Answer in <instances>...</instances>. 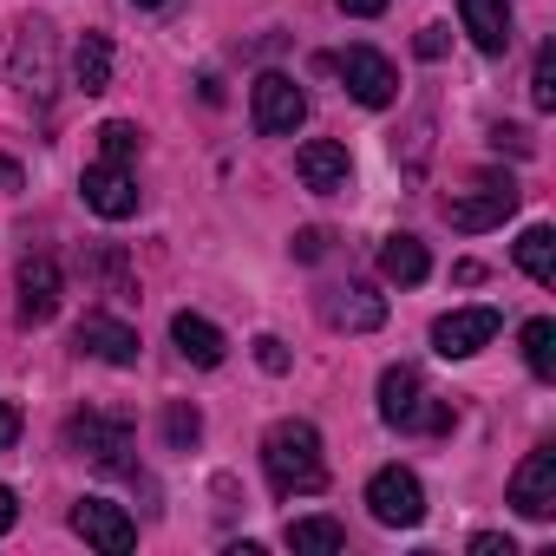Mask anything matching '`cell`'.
I'll return each mask as SVG.
<instances>
[{
    "label": "cell",
    "instance_id": "cell-21",
    "mask_svg": "<svg viewBox=\"0 0 556 556\" xmlns=\"http://www.w3.org/2000/svg\"><path fill=\"white\" fill-rule=\"evenodd\" d=\"M73 79H79V92H105L112 86V40L105 34H86L73 47Z\"/></svg>",
    "mask_w": 556,
    "mask_h": 556
},
{
    "label": "cell",
    "instance_id": "cell-15",
    "mask_svg": "<svg viewBox=\"0 0 556 556\" xmlns=\"http://www.w3.org/2000/svg\"><path fill=\"white\" fill-rule=\"evenodd\" d=\"M73 348L79 354H92V361H105V367H138V328H125L118 315H86L79 321V334H73Z\"/></svg>",
    "mask_w": 556,
    "mask_h": 556
},
{
    "label": "cell",
    "instance_id": "cell-3",
    "mask_svg": "<svg viewBox=\"0 0 556 556\" xmlns=\"http://www.w3.org/2000/svg\"><path fill=\"white\" fill-rule=\"evenodd\" d=\"M367 510H374L387 530H413V523H426V484H419L406 465H380V471L367 478Z\"/></svg>",
    "mask_w": 556,
    "mask_h": 556
},
{
    "label": "cell",
    "instance_id": "cell-35",
    "mask_svg": "<svg viewBox=\"0 0 556 556\" xmlns=\"http://www.w3.org/2000/svg\"><path fill=\"white\" fill-rule=\"evenodd\" d=\"M131 8H144V14H170L177 0H131Z\"/></svg>",
    "mask_w": 556,
    "mask_h": 556
},
{
    "label": "cell",
    "instance_id": "cell-36",
    "mask_svg": "<svg viewBox=\"0 0 556 556\" xmlns=\"http://www.w3.org/2000/svg\"><path fill=\"white\" fill-rule=\"evenodd\" d=\"M0 184H8V190H21V170H14L8 157H0Z\"/></svg>",
    "mask_w": 556,
    "mask_h": 556
},
{
    "label": "cell",
    "instance_id": "cell-9",
    "mask_svg": "<svg viewBox=\"0 0 556 556\" xmlns=\"http://www.w3.org/2000/svg\"><path fill=\"white\" fill-rule=\"evenodd\" d=\"M79 197H86V210L92 216H105V223H125V216H138V184H131V170L125 164H86V177H79Z\"/></svg>",
    "mask_w": 556,
    "mask_h": 556
},
{
    "label": "cell",
    "instance_id": "cell-28",
    "mask_svg": "<svg viewBox=\"0 0 556 556\" xmlns=\"http://www.w3.org/2000/svg\"><path fill=\"white\" fill-rule=\"evenodd\" d=\"M295 255L302 262H321L328 255V229H295Z\"/></svg>",
    "mask_w": 556,
    "mask_h": 556
},
{
    "label": "cell",
    "instance_id": "cell-34",
    "mask_svg": "<svg viewBox=\"0 0 556 556\" xmlns=\"http://www.w3.org/2000/svg\"><path fill=\"white\" fill-rule=\"evenodd\" d=\"M14 517H21V504H14V491H8V484H0V536L14 530Z\"/></svg>",
    "mask_w": 556,
    "mask_h": 556
},
{
    "label": "cell",
    "instance_id": "cell-30",
    "mask_svg": "<svg viewBox=\"0 0 556 556\" xmlns=\"http://www.w3.org/2000/svg\"><path fill=\"white\" fill-rule=\"evenodd\" d=\"M14 439H21V406L0 400V452H14Z\"/></svg>",
    "mask_w": 556,
    "mask_h": 556
},
{
    "label": "cell",
    "instance_id": "cell-27",
    "mask_svg": "<svg viewBox=\"0 0 556 556\" xmlns=\"http://www.w3.org/2000/svg\"><path fill=\"white\" fill-rule=\"evenodd\" d=\"M255 361H262V374H289V348L275 334H255Z\"/></svg>",
    "mask_w": 556,
    "mask_h": 556
},
{
    "label": "cell",
    "instance_id": "cell-19",
    "mask_svg": "<svg viewBox=\"0 0 556 556\" xmlns=\"http://www.w3.org/2000/svg\"><path fill=\"white\" fill-rule=\"evenodd\" d=\"M380 275H387V282H400V289H419L426 275H432L426 242H419V236H387V249H380Z\"/></svg>",
    "mask_w": 556,
    "mask_h": 556
},
{
    "label": "cell",
    "instance_id": "cell-20",
    "mask_svg": "<svg viewBox=\"0 0 556 556\" xmlns=\"http://www.w3.org/2000/svg\"><path fill=\"white\" fill-rule=\"evenodd\" d=\"M517 268L530 275V282H556V229L549 223H530L523 236H517Z\"/></svg>",
    "mask_w": 556,
    "mask_h": 556
},
{
    "label": "cell",
    "instance_id": "cell-1",
    "mask_svg": "<svg viewBox=\"0 0 556 556\" xmlns=\"http://www.w3.org/2000/svg\"><path fill=\"white\" fill-rule=\"evenodd\" d=\"M262 471L282 497H308L328 484V458H321V432L308 419H275L262 439Z\"/></svg>",
    "mask_w": 556,
    "mask_h": 556
},
{
    "label": "cell",
    "instance_id": "cell-18",
    "mask_svg": "<svg viewBox=\"0 0 556 556\" xmlns=\"http://www.w3.org/2000/svg\"><path fill=\"white\" fill-rule=\"evenodd\" d=\"M170 341H177V354L190 361V367H223V354H229V341H223V328L216 321H203V315H170Z\"/></svg>",
    "mask_w": 556,
    "mask_h": 556
},
{
    "label": "cell",
    "instance_id": "cell-6",
    "mask_svg": "<svg viewBox=\"0 0 556 556\" xmlns=\"http://www.w3.org/2000/svg\"><path fill=\"white\" fill-rule=\"evenodd\" d=\"M66 445L86 458V465H99V471H125L131 458V426L125 419H112V413H79L73 426H66Z\"/></svg>",
    "mask_w": 556,
    "mask_h": 556
},
{
    "label": "cell",
    "instance_id": "cell-2",
    "mask_svg": "<svg viewBox=\"0 0 556 556\" xmlns=\"http://www.w3.org/2000/svg\"><path fill=\"white\" fill-rule=\"evenodd\" d=\"M380 419L393 432H452L458 426V413L445 400H432L413 367H387L380 374Z\"/></svg>",
    "mask_w": 556,
    "mask_h": 556
},
{
    "label": "cell",
    "instance_id": "cell-33",
    "mask_svg": "<svg viewBox=\"0 0 556 556\" xmlns=\"http://www.w3.org/2000/svg\"><path fill=\"white\" fill-rule=\"evenodd\" d=\"M341 14H354V21H380V14H387V0H341Z\"/></svg>",
    "mask_w": 556,
    "mask_h": 556
},
{
    "label": "cell",
    "instance_id": "cell-14",
    "mask_svg": "<svg viewBox=\"0 0 556 556\" xmlns=\"http://www.w3.org/2000/svg\"><path fill=\"white\" fill-rule=\"evenodd\" d=\"M321 321L341 328V334H374L387 321V295H374L367 282H341L321 295Z\"/></svg>",
    "mask_w": 556,
    "mask_h": 556
},
{
    "label": "cell",
    "instance_id": "cell-22",
    "mask_svg": "<svg viewBox=\"0 0 556 556\" xmlns=\"http://www.w3.org/2000/svg\"><path fill=\"white\" fill-rule=\"evenodd\" d=\"M523 361H530V374L536 380H556V321H523Z\"/></svg>",
    "mask_w": 556,
    "mask_h": 556
},
{
    "label": "cell",
    "instance_id": "cell-12",
    "mask_svg": "<svg viewBox=\"0 0 556 556\" xmlns=\"http://www.w3.org/2000/svg\"><path fill=\"white\" fill-rule=\"evenodd\" d=\"M73 530H79L92 549H105V556H125V549L138 543V523H131L125 504H112V497H79V504H73Z\"/></svg>",
    "mask_w": 556,
    "mask_h": 556
},
{
    "label": "cell",
    "instance_id": "cell-4",
    "mask_svg": "<svg viewBox=\"0 0 556 556\" xmlns=\"http://www.w3.org/2000/svg\"><path fill=\"white\" fill-rule=\"evenodd\" d=\"M53 60H60L53 27H47V21H27V27L14 34V86H21V99L53 105Z\"/></svg>",
    "mask_w": 556,
    "mask_h": 556
},
{
    "label": "cell",
    "instance_id": "cell-8",
    "mask_svg": "<svg viewBox=\"0 0 556 556\" xmlns=\"http://www.w3.org/2000/svg\"><path fill=\"white\" fill-rule=\"evenodd\" d=\"M334 73L348 79V92L361 99V105H393V92H400V73H393V60L387 53H374V47H348L341 60H334Z\"/></svg>",
    "mask_w": 556,
    "mask_h": 556
},
{
    "label": "cell",
    "instance_id": "cell-29",
    "mask_svg": "<svg viewBox=\"0 0 556 556\" xmlns=\"http://www.w3.org/2000/svg\"><path fill=\"white\" fill-rule=\"evenodd\" d=\"M471 556H517V543L497 536V530H478V536H471Z\"/></svg>",
    "mask_w": 556,
    "mask_h": 556
},
{
    "label": "cell",
    "instance_id": "cell-17",
    "mask_svg": "<svg viewBox=\"0 0 556 556\" xmlns=\"http://www.w3.org/2000/svg\"><path fill=\"white\" fill-rule=\"evenodd\" d=\"M458 21H465L478 53H491V60L510 53V8H504V0H458Z\"/></svg>",
    "mask_w": 556,
    "mask_h": 556
},
{
    "label": "cell",
    "instance_id": "cell-16",
    "mask_svg": "<svg viewBox=\"0 0 556 556\" xmlns=\"http://www.w3.org/2000/svg\"><path fill=\"white\" fill-rule=\"evenodd\" d=\"M60 315V262L27 255L21 262V328H47Z\"/></svg>",
    "mask_w": 556,
    "mask_h": 556
},
{
    "label": "cell",
    "instance_id": "cell-23",
    "mask_svg": "<svg viewBox=\"0 0 556 556\" xmlns=\"http://www.w3.org/2000/svg\"><path fill=\"white\" fill-rule=\"evenodd\" d=\"M289 549H348V523H334V517H295L289 523Z\"/></svg>",
    "mask_w": 556,
    "mask_h": 556
},
{
    "label": "cell",
    "instance_id": "cell-26",
    "mask_svg": "<svg viewBox=\"0 0 556 556\" xmlns=\"http://www.w3.org/2000/svg\"><path fill=\"white\" fill-rule=\"evenodd\" d=\"M530 99H536V112H556V47H543V53H536V73H530Z\"/></svg>",
    "mask_w": 556,
    "mask_h": 556
},
{
    "label": "cell",
    "instance_id": "cell-11",
    "mask_svg": "<svg viewBox=\"0 0 556 556\" xmlns=\"http://www.w3.org/2000/svg\"><path fill=\"white\" fill-rule=\"evenodd\" d=\"M510 504H517V517H530V523L556 517V452H549V445H536V452L510 471Z\"/></svg>",
    "mask_w": 556,
    "mask_h": 556
},
{
    "label": "cell",
    "instance_id": "cell-31",
    "mask_svg": "<svg viewBox=\"0 0 556 556\" xmlns=\"http://www.w3.org/2000/svg\"><path fill=\"white\" fill-rule=\"evenodd\" d=\"M445 47H452L445 27H426V34H419V60H445Z\"/></svg>",
    "mask_w": 556,
    "mask_h": 556
},
{
    "label": "cell",
    "instance_id": "cell-25",
    "mask_svg": "<svg viewBox=\"0 0 556 556\" xmlns=\"http://www.w3.org/2000/svg\"><path fill=\"white\" fill-rule=\"evenodd\" d=\"M99 157H105V164H131V157H138V125H125V118L99 125Z\"/></svg>",
    "mask_w": 556,
    "mask_h": 556
},
{
    "label": "cell",
    "instance_id": "cell-10",
    "mask_svg": "<svg viewBox=\"0 0 556 556\" xmlns=\"http://www.w3.org/2000/svg\"><path fill=\"white\" fill-rule=\"evenodd\" d=\"M510 210H517V184H510V177H504V184H478V190H465V197H445V223H452L458 236L497 229Z\"/></svg>",
    "mask_w": 556,
    "mask_h": 556
},
{
    "label": "cell",
    "instance_id": "cell-7",
    "mask_svg": "<svg viewBox=\"0 0 556 556\" xmlns=\"http://www.w3.org/2000/svg\"><path fill=\"white\" fill-rule=\"evenodd\" d=\"M497 328H504L497 308H452V315L432 321V354H439V361H471L478 348L497 341Z\"/></svg>",
    "mask_w": 556,
    "mask_h": 556
},
{
    "label": "cell",
    "instance_id": "cell-24",
    "mask_svg": "<svg viewBox=\"0 0 556 556\" xmlns=\"http://www.w3.org/2000/svg\"><path fill=\"white\" fill-rule=\"evenodd\" d=\"M197 439H203V413H197V406H184V400H177V406H170V413H164V445H170V452H190V445H197Z\"/></svg>",
    "mask_w": 556,
    "mask_h": 556
},
{
    "label": "cell",
    "instance_id": "cell-5",
    "mask_svg": "<svg viewBox=\"0 0 556 556\" xmlns=\"http://www.w3.org/2000/svg\"><path fill=\"white\" fill-rule=\"evenodd\" d=\"M249 118H255L262 138H289V131L308 118V99H302V86H295L289 73H262L255 92H249Z\"/></svg>",
    "mask_w": 556,
    "mask_h": 556
},
{
    "label": "cell",
    "instance_id": "cell-13",
    "mask_svg": "<svg viewBox=\"0 0 556 556\" xmlns=\"http://www.w3.org/2000/svg\"><path fill=\"white\" fill-rule=\"evenodd\" d=\"M295 177H302L315 197H341V190L354 184V157H348V144H334V138H308V144L295 151Z\"/></svg>",
    "mask_w": 556,
    "mask_h": 556
},
{
    "label": "cell",
    "instance_id": "cell-32",
    "mask_svg": "<svg viewBox=\"0 0 556 556\" xmlns=\"http://www.w3.org/2000/svg\"><path fill=\"white\" fill-rule=\"evenodd\" d=\"M491 144H497V151L510 144V151L523 157V151H530V131H517V125H497V131H491Z\"/></svg>",
    "mask_w": 556,
    "mask_h": 556
}]
</instances>
